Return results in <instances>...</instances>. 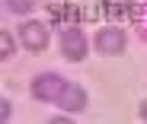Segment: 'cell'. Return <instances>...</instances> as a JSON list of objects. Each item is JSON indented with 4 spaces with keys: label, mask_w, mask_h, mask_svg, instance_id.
Returning a JSON list of instances; mask_svg holds the SVG:
<instances>
[{
    "label": "cell",
    "mask_w": 147,
    "mask_h": 124,
    "mask_svg": "<svg viewBox=\"0 0 147 124\" xmlns=\"http://www.w3.org/2000/svg\"><path fill=\"white\" fill-rule=\"evenodd\" d=\"M32 7H35V0H7V10H10V13H19V16L29 13Z\"/></svg>",
    "instance_id": "ba28073f"
},
{
    "label": "cell",
    "mask_w": 147,
    "mask_h": 124,
    "mask_svg": "<svg viewBox=\"0 0 147 124\" xmlns=\"http://www.w3.org/2000/svg\"><path fill=\"white\" fill-rule=\"evenodd\" d=\"M61 54L67 61H83L86 57V38L77 26H67L64 35H61Z\"/></svg>",
    "instance_id": "277c9868"
},
{
    "label": "cell",
    "mask_w": 147,
    "mask_h": 124,
    "mask_svg": "<svg viewBox=\"0 0 147 124\" xmlns=\"http://www.w3.org/2000/svg\"><path fill=\"white\" fill-rule=\"evenodd\" d=\"M58 105H61L64 111H70V115L83 111V108H86V89L77 86V83H67V86L61 89V95H58Z\"/></svg>",
    "instance_id": "5b68a950"
},
{
    "label": "cell",
    "mask_w": 147,
    "mask_h": 124,
    "mask_svg": "<svg viewBox=\"0 0 147 124\" xmlns=\"http://www.w3.org/2000/svg\"><path fill=\"white\" fill-rule=\"evenodd\" d=\"M19 45L26 48V51H45L48 48V26L45 22H35V19H29V22H22V29H19Z\"/></svg>",
    "instance_id": "7a4b0ae2"
},
{
    "label": "cell",
    "mask_w": 147,
    "mask_h": 124,
    "mask_svg": "<svg viewBox=\"0 0 147 124\" xmlns=\"http://www.w3.org/2000/svg\"><path fill=\"white\" fill-rule=\"evenodd\" d=\"M13 54H16V41H13V35H10V32H0V57L10 61Z\"/></svg>",
    "instance_id": "8992f818"
},
{
    "label": "cell",
    "mask_w": 147,
    "mask_h": 124,
    "mask_svg": "<svg viewBox=\"0 0 147 124\" xmlns=\"http://www.w3.org/2000/svg\"><path fill=\"white\" fill-rule=\"evenodd\" d=\"M141 118H144V121H147V102H144V105H141Z\"/></svg>",
    "instance_id": "30bf717a"
},
{
    "label": "cell",
    "mask_w": 147,
    "mask_h": 124,
    "mask_svg": "<svg viewBox=\"0 0 147 124\" xmlns=\"http://www.w3.org/2000/svg\"><path fill=\"white\" fill-rule=\"evenodd\" d=\"M125 41H128V38H125V29H118V26H106V29L96 32V51L115 57V54L125 51Z\"/></svg>",
    "instance_id": "3957f363"
},
{
    "label": "cell",
    "mask_w": 147,
    "mask_h": 124,
    "mask_svg": "<svg viewBox=\"0 0 147 124\" xmlns=\"http://www.w3.org/2000/svg\"><path fill=\"white\" fill-rule=\"evenodd\" d=\"M102 7H106L109 13H128V10L134 7V0H102Z\"/></svg>",
    "instance_id": "52a82bcc"
},
{
    "label": "cell",
    "mask_w": 147,
    "mask_h": 124,
    "mask_svg": "<svg viewBox=\"0 0 147 124\" xmlns=\"http://www.w3.org/2000/svg\"><path fill=\"white\" fill-rule=\"evenodd\" d=\"M64 86H67V80L61 73H38L32 80V95L38 102H58V95H61Z\"/></svg>",
    "instance_id": "6da1fadb"
},
{
    "label": "cell",
    "mask_w": 147,
    "mask_h": 124,
    "mask_svg": "<svg viewBox=\"0 0 147 124\" xmlns=\"http://www.w3.org/2000/svg\"><path fill=\"white\" fill-rule=\"evenodd\" d=\"M10 115H13V102H3V108H0V118L10 121Z\"/></svg>",
    "instance_id": "9c48e42d"
}]
</instances>
